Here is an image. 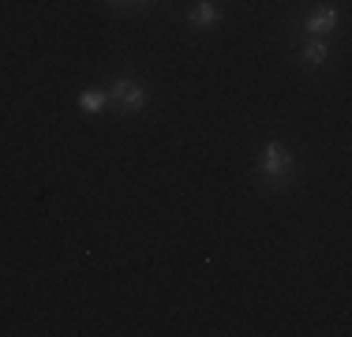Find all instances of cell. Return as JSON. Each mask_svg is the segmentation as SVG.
Returning a JSON list of instances; mask_svg holds the SVG:
<instances>
[{
  "label": "cell",
  "instance_id": "52a82bcc",
  "mask_svg": "<svg viewBox=\"0 0 352 337\" xmlns=\"http://www.w3.org/2000/svg\"><path fill=\"white\" fill-rule=\"evenodd\" d=\"M150 4H154V0H150Z\"/></svg>",
  "mask_w": 352,
  "mask_h": 337
},
{
  "label": "cell",
  "instance_id": "8992f818",
  "mask_svg": "<svg viewBox=\"0 0 352 337\" xmlns=\"http://www.w3.org/2000/svg\"><path fill=\"white\" fill-rule=\"evenodd\" d=\"M304 61H307V64H315V67L326 61V45H322L318 38H311V41L304 45Z\"/></svg>",
  "mask_w": 352,
  "mask_h": 337
},
{
  "label": "cell",
  "instance_id": "277c9868",
  "mask_svg": "<svg viewBox=\"0 0 352 337\" xmlns=\"http://www.w3.org/2000/svg\"><path fill=\"white\" fill-rule=\"evenodd\" d=\"M338 27V12H333L330 4H322V8H315L311 12V19H307V34H326V30H333Z\"/></svg>",
  "mask_w": 352,
  "mask_h": 337
},
{
  "label": "cell",
  "instance_id": "7a4b0ae2",
  "mask_svg": "<svg viewBox=\"0 0 352 337\" xmlns=\"http://www.w3.org/2000/svg\"><path fill=\"white\" fill-rule=\"evenodd\" d=\"M109 98H113L116 109L128 113V116L146 105V90H142V83H135V79H116L113 87H109Z\"/></svg>",
  "mask_w": 352,
  "mask_h": 337
},
{
  "label": "cell",
  "instance_id": "6da1fadb",
  "mask_svg": "<svg viewBox=\"0 0 352 337\" xmlns=\"http://www.w3.org/2000/svg\"><path fill=\"white\" fill-rule=\"evenodd\" d=\"M258 173L270 184H289V176L296 173V157H292L281 142H266L263 157H258Z\"/></svg>",
  "mask_w": 352,
  "mask_h": 337
},
{
  "label": "cell",
  "instance_id": "5b68a950",
  "mask_svg": "<svg viewBox=\"0 0 352 337\" xmlns=\"http://www.w3.org/2000/svg\"><path fill=\"white\" fill-rule=\"evenodd\" d=\"M105 105H109V90L90 87V90H82V94H79V109H82V113H90V116H98Z\"/></svg>",
  "mask_w": 352,
  "mask_h": 337
},
{
  "label": "cell",
  "instance_id": "3957f363",
  "mask_svg": "<svg viewBox=\"0 0 352 337\" xmlns=\"http://www.w3.org/2000/svg\"><path fill=\"white\" fill-rule=\"evenodd\" d=\"M217 19H221V12H217L214 0H199V4L191 8V15H188L191 27H217Z\"/></svg>",
  "mask_w": 352,
  "mask_h": 337
}]
</instances>
